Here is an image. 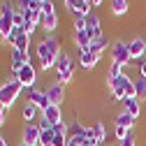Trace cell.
<instances>
[{
	"label": "cell",
	"mask_w": 146,
	"mask_h": 146,
	"mask_svg": "<svg viewBox=\"0 0 146 146\" xmlns=\"http://www.w3.org/2000/svg\"><path fill=\"white\" fill-rule=\"evenodd\" d=\"M35 53H37V58H40V67L44 72L49 70H56V63L58 58L63 56V51H60V42L56 37H51V35H44V37L37 42V46H35Z\"/></svg>",
	"instance_id": "cell-1"
},
{
	"label": "cell",
	"mask_w": 146,
	"mask_h": 146,
	"mask_svg": "<svg viewBox=\"0 0 146 146\" xmlns=\"http://www.w3.org/2000/svg\"><path fill=\"white\" fill-rule=\"evenodd\" d=\"M21 90H23V86L19 84V79H16V77H9L3 86H0V102H3V107H5V109H12L14 102L19 100Z\"/></svg>",
	"instance_id": "cell-2"
},
{
	"label": "cell",
	"mask_w": 146,
	"mask_h": 146,
	"mask_svg": "<svg viewBox=\"0 0 146 146\" xmlns=\"http://www.w3.org/2000/svg\"><path fill=\"white\" fill-rule=\"evenodd\" d=\"M14 3H9V0H3L0 3V37L7 40L9 37V33L14 30Z\"/></svg>",
	"instance_id": "cell-3"
},
{
	"label": "cell",
	"mask_w": 146,
	"mask_h": 146,
	"mask_svg": "<svg viewBox=\"0 0 146 146\" xmlns=\"http://www.w3.org/2000/svg\"><path fill=\"white\" fill-rule=\"evenodd\" d=\"M56 72H58V84H70L72 77H74V60H72V56H67V53H63V56L58 58L56 63Z\"/></svg>",
	"instance_id": "cell-4"
},
{
	"label": "cell",
	"mask_w": 146,
	"mask_h": 146,
	"mask_svg": "<svg viewBox=\"0 0 146 146\" xmlns=\"http://www.w3.org/2000/svg\"><path fill=\"white\" fill-rule=\"evenodd\" d=\"M111 60L114 63H118L121 67H127V65H130V46H127V42H114L111 44Z\"/></svg>",
	"instance_id": "cell-5"
},
{
	"label": "cell",
	"mask_w": 146,
	"mask_h": 146,
	"mask_svg": "<svg viewBox=\"0 0 146 146\" xmlns=\"http://www.w3.org/2000/svg\"><path fill=\"white\" fill-rule=\"evenodd\" d=\"M16 79H19V84L23 86V88H35V84H37V70H35V65H26V67H21L19 72L14 74Z\"/></svg>",
	"instance_id": "cell-6"
},
{
	"label": "cell",
	"mask_w": 146,
	"mask_h": 146,
	"mask_svg": "<svg viewBox=\"0 0 146 146\" xmlns=\"http://www.w3.org/2000/svg\"><path fill=\"white\" fill-rule=\"evenodd\" d=\"M26 65H33V63H30V51L23 53V51L12 49V53H9V70H12V77H14L21 67H26Z\"/></svg>",
	"instance_id": "cell-7"
},
{
	"label": "cell",
	"mask_w": 146,
	"mask_h": 146,
	"mask_svg": "<svg viewBox=\"0 0 146 146\" xmlns=\"http://www.w3.org/2000/svg\"><path fill=\"white\" fill-rule=\"evenodd\" d=\"M26 102H33V104L37 107L42 114H44L46 109L51 107V102H49V95H46V90H37V88H30V90H28V100H26Z\"/></svg>",
	"instance_id": "cell-8"
},
{
	"label": "cell",
	"mask_w": 146,
	"mask_h": 146,
	"mask_svg": "<svg viewBox=\"0 0 146 146\" xmlns=\"http://www.w3.org/2000/svg\"><path fill=\"white\" fill-rule=\"evenodd\" d=\"M40 137H42L40 125H37V123H26L21 144H26V146H40Z\"/></svg>",
	"instance_id": "cell-9"
},
{
	"label": "cell",
	"mask_w": 146,
	"mask_h": 146,
	"mask_svg": "<svg viewBox=\"0 0 146 146\" xmlns=\"http://www.w3.org/2000/svg\"><path fill=\"white\" fill-rule=\"evenodd\" d=\"M65 7L74 16H88V14H93V7H90L88 0H65Z\"/></svg>",
	"instance_id": "cell-10"
},
{
	"label": "cell",
	"mask_w": 146,
	"mask_h": 146,
	"mask_svg": "<svg viewBox=\"0 0 146 146\" xmlns=\"http://www.w3.org/2000/svg\"><path fill=\"white\" fill-rule=\"evenodd\" d=\"M86 33L90 35V40L102 37V19L98 14H88L86 16Z\"/></svg>",
	"instance_id": "cell-11"
},
{
	"label": "cell",
	"mask_w": 146,
	"mask_h": 146,
	"mask_svg": "<svg viewBox=\"0 0 146 146\" xmlns=\"http://www.w3.org/2000/svg\"><path fill=\"white\" fill-rule=\"evenodd\" d=\"M127 46H130V58L132 60H144V56H146V40L144 37H132L127 42Z\"/></svg>",
	"instance_id": "cell-12"
},
{
	"label": "cell",
	"mask_w": 146,
	"mask_h": 146,
	"mask_svg": "<svg viewBox=\"0 0 146 146\" xmlns=\"http://www.w3.org/2000/svg\"><path fill=\"white\" fill-rule=\"evenodd\" d=\"M46 95H49V102L51 104H63V100H65V86L63 84H58V81H53L49 88H46Z\"/></svg>",
	"instance_id": "cell-13"
},
{
	"label": "cell",
	"mask_w": 146,
	"mask_h": 146,
	"mask_svg": "<svg viewBox=\"0 0 146 146\" xmlns=\"http://www.w3.org/2000/svg\"><path fill=\"white\" fill-rule=\"evenodd\" d=\"M100 58L102 56H98V53H93V51H79V65L84 70H93L100 63Z\"/></svg>",
	"instance_id": "cell-14"
},
{
	"label": "cell",
	"mask_w": 146,
	"mask_h": 146,
	"mask_svg": "<svg viewBox=\"0 0 146 146\" xmlns=\"http://www.w3.org/2000/svg\"><path fill=\"white\" fill-rule=\"evenodd\" d=\"M42 118H44V121H49L53 127H56L58 123H63V111H60V107H58V104H51L46 111L42 114Z\"/></svg>",
	"instance_id": "cell-15"
},
{
	"label": "cell",
	"mask_w": 146,
	"mask_h": 146,
	"mask_svg": "<svg viewBox=\"0 0 146 146\" xmlns=\"http://www.w3.org/2000/svg\"><path fill=\"white\" fill-rule=\"evenodd\" d=\"M90 35L86 33V30H74V44L79 46V51H88L90 49Z\"/></svg>",
	"instance_id": "cell-16"
},
{
	"label": "cell",
	"mask_w": 146,
	"mask_h": 146,
	"mask_svg": "<svg viewBox=\"0 0 146 146\" xmlns=\"http://www.w3.org/2000/svg\"><path fill=\"white\" fill-rule=\"evenodd\" d=\"M46 35H51V33H56V28H58V14H44V19H42V26H40Z\"/></svg>",
	"instance_id": "cell-17"
},
{
	"label": "cell",
	"mask_w": 146,
	"mask_h": 146,
	"mask_svg": "<svg viewBox=\"0 0 146 146\" xmlns=\"http://www.w3.org/2000/svg\"><path fill=\"white\" fill-rule=\"evenodd\" d=\"M109 46H111V44H109V37H107V35H102V37H98V40L90 42V49H88V51H93V53H98V56H102Z\"/></svg>",
	"instance_id": "cell-18"
},
{
	"label": "cell",
	"mask_w": 146,
	"mask_h": 146,
	"mask_svg": "<svg viewBox=\"0 0 146 146\" xmlns=\"http://www.w3.org/2000/svg\"><path fill=\"white\" fill-rule=\"evenodd\" d=\"M40 114H42V111H40V109L35 107L33 102H26V104H23V109H21V116H23V121H26V123H33Z\"/></svg>",
	"instance_id": "cell-19"
},
{
	"label": "cell",
	"mask_w": 146,
	"mask_h": 146,
	"mask_svg": "<svg viewBox=\"0 0 146 146\" xmlns=\"http://www.w3.org/2000/svg\"><path fill=\"white\" fill-rule=\"evenodd\" d=\"M123 111H127L130 116L139 118V114H141V102H139V100H123Z\"/></svg>",
	"instance_id": "cell-20"
},
{
	"label": "cell",
	"mask_w": 146,
	"mask_h": 146,
	"mask_svg": "<svg viewBox=\"0 0 146 146\" xmlns=\"http://www.w3.org/2000/svg\"><path fill=\"white\" fill-rule=\"evenodd\" d=\"M30 42H33V37H30V35H28V33H21L19 37H16V44H14L12 49H16V51H23V53H28V51H30V49H28V46H30Z\"/></svg>",
	"instance_id": "cell-21"
},
{
	"label": "cell",
	"mask_w": 146,
	"mask_h": 146,
	"mask_svg": "<svg viewBox=\"0 0 146 146\" xmlns=\"http://www.w3.org/2000/svg\"><path fill=\"white\" fill-rule=\"evenodd\" d=\"M135 116H130V114H127V111H121L118 116H116V125H121V127H125V130H132V127H135Z\"/></svg>",
	"instance_id": "cell-22"
},
{
	"label": "cell",
	"mask_w": 146,
	"mask_h": 146,
	"mask_svg": "<svg viewBox=\"0 0 146 146\" xmlns=\"http://www.w3.org/2000/svg\"><path fill=\"white\" fill-rule=\"evenodd\" d=\"M130 5H127V0H111V14L114 16H125Z\"/></svg>",
	"instance_id": "cell-23"
},
{
	"label": "cell",
	"mask_w": 146,
	"mask_h": 146,
	"mask_svg": "<svg viewBox=\"0 0 146 146\" xmlns=\"http://www.w3.org/2000/svg\"><path fill=\"white\" fill-rule=\"evenodd\" d=\"M93 137H95L100 144H104V139H107V127H104L102 121H98V123L93 125Z\"/></svg>",
	"instance_id": "cell-24"
},
{
	"label": "cell",
	"mask_w": 146,
	"mask_h": 146,
	"mask_svg": "<svg viewBox=\"0 0 146 146\" xmlns=\"http://www.w3.org/2000/svg\"><path fill=\"white\" fill-rule=\"evenodd\" d=\"M53 137H56L53 127H46V130H42V137H40V146H53Z\"/></svg>",
	"instance_id": "cell-25"
},
{
	"label": "cell",
	"mask_w": 146,
	"mask_h": 146,
	"mask_svg": "<svg viewBox=\"0 0 146 146\" xmlns=\"http://www.w3.org/2000/svg\"><path fill=\"white\" fill-rule=\"evenodd\" d=\"M135 86H137V100L144 102L146 100V79L144 77H137L135 79Z\"/></svg>",
	"instance_id": "cell-26"
},
{
	"label": "cell",
	"mask_w": 146,
	"mask_h": 146,
	"mask_svg": "<svg viewBox=\"0 0 146 146\" xmlns=\"http://www.w3.org/2000/svg\"><path fill=\"white\" fill-rule=\"evenodd\" d=\"M121 72H123V67H121L118 63H114V60H111V65H109V74H107V81H111V79H116V77L121 74Z\"/></svg>",
	"instance_id": "cell-27"
},
{
	"label": "cell",
	"mask_w": 146,
	"mask_h": 146,
	"mask_svg": "<svg viewBox=\"0 0 146 146\" xmlns=\"http://www.w3.org/2000/svg\"><path fill=\"white\" fill-rule=\"evenodd\" d=\"M53 132H56V130H53ZM67 139H70V135L56 132V137H53V146H67Z\"/></svg>",
	"instance_id": "cell-28"
},
{
	"label": "cell",
	"mask_w": 146,
	"mask_h": 146,
	"mask_svg": "<svg viewBox=\"0 0 146 146\" xmlns=\"http://www.w3.org/2000/svg\"><path fill=\"white\" fill-rule=\"evenodd\" d=\"M42 14H56V5H53V0H42Z\"/></svg>",
	"instance_id": "cell-29"
},
{
	"label": "cell",
	"mask_w": 146,
	"mask_h": 146,
	"mask_svg": "<svg viewBox=\"0 0 146 146\" xmlns=\"http://www.w3.org/2000/svg\"><path fill=\"white\" fill-rule=\"evenodd\" d=\"M114 137H116L118 141H123L125 137H130V130H125V127H121V125H116V130H114Z\"/></svg>",
	"instance_id": "cell-30"
},
{
	"label": "cell",
	"mask_w": 146,
	"mask_h": 146,
	"mask_svg": "<svg viewBox=\"0 0 146 146\" xmlns=\"http://www.w3.org/2000/svg\"><path fill=\"white\" fill-rule=\"evenodd\" d=\"M37 28H40V26H35V23H33L30 19H26V23H23V33H28L30 37H33V35H35V30H37Z\"/></svg>",
	"instance_id": "cell-31"
},
{
	"label": "cell",
	"mask_w": 146,
	"mask_h": 146,
	"mask_svg": "<svg viewBox=\"0 0 146 146\" xmlns=\"http://www.w3.org/2000/svg\"><path fill=\"white\" fill-rule=\"evenodd\" d=\"M67 146H84V141H81L79 137H74V135H70V139H67Z\"/></svg>",
	"instance_id": "cell-32"
},
{
	"label": "cell",
	"mask_w": 146,
	"mask_h": 146,
	"mask_svg": "<svg viewBox=\"0 0 146 146\" xmlns=\"http://www.w3.org/2000/svg\"><path fill=\"white\" fill-rule=\"evenodd\" d=\"M118 146H137V141H135V137L130 135V137H125L123 141H118Z\"/></svg>",
	"instance_id": "cell-33"
},
{
	"label": "cell",
	"mask_w": 146,
	"mask_h": 146,
	"mask_svg": "<svg viewBox=\"0 0 146 146\" xmlns=\"http://www.w3.org/2000/svg\"><path fill=\"white\" fill-rule=\"evenodd\" d=\"M137 67H139V77H144V79H146V58H144V60H139V65H137Z\"/></svg>",
	"instance_id": "cell-34"
},
{
	"label": "cell",
	"mask_w": 146,
	"mask_h": 146,
	"mask_svg": "<svg viewBox=\"0 0 146 146\" xmlns=\"http://www.w3.org/2000/svg\"><path fill=\"white\" fill-rule=\"evenodd\" d=\"M5 121H7V109H0V127L5 125Z\"/></svg>",
	"instance_id": "cell-35"
},
{
	"label": "cell",
	"mask_w": 146,
	"mask_h": 146,
	"mask_svg": "<svg viewBox=\"0 0 146 146\" xmlns=\"http://www.w3.org/2000/svg\"><path fill=\"white\" fill-rule=\"evenodd\" d=\"M88 3H90V7H93V9H98V7L102 5V0H88Z\"/></svg>",
	"instance_id": "cell-36"
},
{
	"label": "cell",
	"mask_w": 146,
	"mask_h": 146,
	"mask_svg": "<svg viewBox=\"0 0 146 146\" xmlns=\"http://www.w3.org/2000/svg\"><path fill=\"white\" fill-rule=\"evenodd\" d=\"M0 146H9V141H7V137H0Z\"/></svg>",
	"instance_id": "cell-37"
},
{
	"label": "cell",
	"mask_w": 146,
	"mask_h": 146,
	"mask_svg": "<svg viewBox=\"0 0 146 146\" xmlns=\"http://www.w3.org/2000/svg\"><path fill=\"white\" fill-rule=\"evenodd\" d=\"M0 109H5V107H3V102H0Z\"/></svg>",
	"instance_id": "cell-38"
},
{
	"label": "cell",
	"mask_w": 146,
	"mask_h": 146,
	"mask_svg": "<svg viewBox=\"0 0 146 146\" xmlns=\"http://www.w3.org/2000/svg\"><path fill=\"white\" fill-rule=\"evenodd\" d=\"M100 146H107V144H100Z\"/></svg>",
	"instance_id": "cell-39"
},
{
	"label": "cell",
	"mask_w": 146,
	"mask_h": 146,
	"mask_svg": "<svg viewBox=\"0 0 146 146\" xmlns=\"http://www.w3.org/2000/svg\"><path fill=\"white\" fill-rule=\"evenodd\" d=\"M21 146H26V144H21Z\"/></svg>",
	"instance_id": "cell-40"
}]
</instances>
